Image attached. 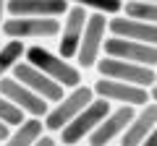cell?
I'll list each match as a JSON object with an SVG mask.
<instances>
[{"instance_id": "1", "label": "cell", "mask_w": 157, "mask_h": 146, "mask_svg": "<svg viewBox=\"0 0 157 146\" xmlns=\"http://www.w3.org/2000/svg\"><path fill=\"white\" fill-rule=\"evenodd\" d=\"M24 60H29L32 65H37L39 71H45L52 81H58V84L63 86V89H73V86L81 84V71H78L73 63H68L63 55H55V52H50L42 45L26 47Z\"/></svg>"}, {"instance_id": "2", "label": "cell", "mask_w": 157, "mask_h": 146, "mask_svg": "<svg viewBox=\"0 0 157 146\" xmlns=\"http://www.w3.org/2000/svg\"><path fill=\"white\" fill-rule=\"evenodd\" d=\"M92 99H94V89H92V86L78 84V86H73V89H68V94H63L58 102H52L50 110L45 112V118H42L45 130H60L63 125L71 123Z\"/></svg>"}, {"instance_id": "3", "label": "cell", "mask_w": 157, "mask_h": 146, "mask_svg": "<svg viewBox=\"0 0 157 146\" xmlns=\"http://www.w3.org/2000/svg\"><path fill=\"white\" fill-rule=\"evenodd\" d=\"M8 39H50L60 34V18L55 16H11L0 24Z\"/></svg>"}, {"instance_id": "4", "label": "cell", "mask_w": 157, "mask_h": 146, "mask_svg": "<svg viewBox=\"0 0 157 146\" xmlns=\"http://www.w3.org/2000/svg\"><path fill=\"white\" fill-rule=\"evenodd\" d=\"M94 68L105 78L128 81V84H136V86H147V89L157 84V71L149 65H141V63H131V60H121V57L105 55L94 63Z\"/></svg>"}, {"instance_id": "5", "label": "cell", "mask_w": 157, "mask_h": 146, "mask_svg": "<svg viewBox=\"0 0 157 146\" xmlns=\"http://www.w3.org/2000/svg\"><path fill=\"white\" fill-rule=\"evenodd\" d=\"M105 37H107V16L100 11H92L86 16V26H84V34H81V42H78V50H76V63L81 68H94V63L100 60Z\"/></svg>"}, {"instance_id": "6", "label": "cell", "mask_w": 157, "mask_h": 146, "mask_svg": "<svg viewBox=\"0 0 157 146\" xmlns=\"http://www.w3.org/2000/svg\"><path fill=\"white\" fill-rule=\"evenodd\" d=\"M107 112H110V102L107 99H102V97L100 99H92L71 123L58 130V133H60V141L63 144H78V141H84L86 136L102 123V118H105Z\"/></svg>"}, {"instance_id": "7", "label": "cell", "mask_w": 157, "mask_h": 146, "mask_svg": "<svg viewBox=\"0 0 157 146\" xmlns=\"http://www.w3.org/2000/svg\"><path fill=\"white\" fill-rule=\"evenodd\" d=\"M102 52L110 57H121V60L157 68V45H147V42H136V39H126V37L110 34V39L105 37V42H102Z\"/></svg>"}, {"instance_id": "8", "label": "cell", "mask_w": 157, "mask_h": 146, "mask_svg": "<svg viewBox=\"0 0 157 146\" xmlns=\"http://www.w3.org/2000/svg\"><path fill=\"white\" fill-rule=\"evenodd\" d=\"M11 73L16 76L18 81H21V84H26L32 91H37L42 99H47L50 104H52V102H58L63 94H66V89H63L58 81H52L45 71H39L37 65H32V63L24 60V57L16 63V65H13V71H11Z\"/></svg>"}, {"instance_id": "9", "label": "cell", "mask_w": 157, "mask_h": 146, "mask_svg": "<svg viewBox=\"0 0 157 146\" xmlns=\"http://www.w3.org/2000/svg\"><path fill=\"white\" fill-rule=\"evenodd\" d=\"M92 89H94L97 97H102V99H107V102H115V104L141 107V104L149 102V89H147V86L128 84V81H115V78H105V76H102Z\"/></svg>"}, {"instance_id": "10", "label": "cell", "mask_w": 157, "mask_h": 146, "mask_svg": "<svg viewBox=\"0 0 157 146\" xmlns=\"http://www.w3.org/2000/svg\"><path fill=\"white\" fill-rule=\"evenodd\" d=\"M0 91H3V94H6L24 115L45 118V112L50 110V102L42 99L37 91H32L26 84H21L16 76H3V78H0Z\"/></svg>"}, {"instance_id": "11", "label": "cell", "mask_w": 157, "mask_h": 146, "mask_svg": "<svg viewBox=\"0 0 157 146\" xmlns=\"http://www.w3.org/2000/svg\"><path fill=\"white\" fill-rule=\"evenodd\" d=\"M63 21H60V42H58V50L66 60L76 57V50H78V42H81V34H84V26H86V11L84 5H68V11L63 13Z\"/></svg>"}, {"instance_id": "12", "label": "cell", "mask_w": 157, "mask_h": 146, "mask_svg": "<svg viewBox=\"0 0 157 146\" xmlns=\"http://www.w3.org/2000/svg\"><path fill=\"white\" fill-rule=\"evenodd\" d=\"M134 112H136L134 104H121V107H115V110H110V112L102 118V123L86 136L89 144L92 146H105V144H110V141H115L118 136L126 130V125L131 123Z\"/></svg>"}, {"instance_id": "13", "label": "cell", "mask_w": 157, "mask_h": 146, "mask_svg": "<svg viewBox=\"0 0 157 146\" xmlns=\"http://www.w3.org/2000/svg\"><path fill=\"white\" fill-rule=\"evenodd\" d=\"M157 123V102H147V104H141V110H136L134 118H131V123L126 125V130L121 136H118V141L123 146H139L147 141V136H149V130L155 128Z\"/></svg>"}, {"instance_id": "14", "label": "cell", "mask_w": 157, "mask_h": 146, "mask_svg": "<svg viewBox=\"0 0 157 146\" xmlns=\"http://www.w3.org/2000/svg\"><path fill=\"white\" fill-rule=\"evenodd\" d=\"M107 31L115 34V37L157 45V24H149V21H139V18H128V16L115 13L113 18H107Z\"/></svg>"}, {"instance_id": "15", "label": "cell", "mask_w": 157, "mask_h": 146, "mask_svg": "<svg viewBox=\"0 0 157 146\" xmlns=\"http://www.w3.org/2000/svg\"><path fill=\"white\" fill-rule=\"evenodd\" d=\"M68 11V0H8V16H55L60 18Z\"/></svg>"}, {"instance_id": "16", "label": "cell", "mask_w": 157, "mask_h": 146, "mask_svg": "<svg viewBox=\"0 0 157 146\" xmlns=\"http://www.w3.org/2000/svg\"><path fill=\"white\" fill-rule=\"evenodd\" d=\"M13 128L16 130L6 138V144H13V146H32V144H37L39 136L45 133V123H42V118H37V115H26V118L18 125H13Z\"/></svg>"}, {"instance_id": "17", "label": "cell", "mask_w": 157, "mask_h": 146, "mask_svg": "<svg viewBox=\"0 0 157 146\" xmlns=\"http://www.w3.org/2000/svg\"><path fill=\"white\" fill-rule=\"evenodd\" d=\"M24 52H26L24 39H8L6 45H0V78L8 76V71H13V65L24 57Z\"/></svg>"}, {"instance_id": "18", "label": "cell", "mask_w": 157, "mask_h": 146, "mask_svg": "<svg viewBox=\"0 0 157 146\" xmlns=\"http://www.w3.org/2000/svg\"><path fill=\"white\" fill-rule=\"evenodd\" d=\"M123 13L128 18L157 24V3H152V0H126L123 3Z\"/></svg>"}, {"instance_id": "19", "label": "cell", "mask_w": 157, "mask_h": 146, "mask_svg": "<svg viewBox=\"0 0 157 146\" xmlns=\"http://www.w3.org/2000/svg\"><path fill=\"white\" fill-rule=\"evenodd\" d=\"M73 3L89 8V11H100L105 16H115L123 11V0H73Z\"/></svg>"}, {"instance_id": "20", "label": "cell", "mask_w": 157, "mask_h": 146, "mask_svg": "<svg viewBox=\"0 0 157 146\" xmlns=\"http://www.w3.org/2000/svg\"><path fill=\"white\" fill-rule=\"evenodd\" d=\"M24 118H26V115H24L21 110H18V107L13 104V102L3 94V91H0V120H3V123H8V125L13 128V125H18Z\"/></svg>"}, {"instance_id": "21", "label": "cell", "mask_w": 157, "mask_h": 146, "mask_svg": "<svg viewBox=\"0 0 157 146\" xmlns=\"http://www.w3.org/2000/svg\"><path fill=\"white\" fill-rule=\"evenodd\" d=\"M8 136H11V125H8V123H3V120H0V141H6Z\"/></svg>"}, {"instance_id": "22", "label": "cell", "mask_w": 157, "mask_h": 146, "mask_svg": "<svg viewBox=\"0 0 157 146\" xmlns=\"http://www.w3.org/2000/svg\"><path fill=\"white\" fill-rule=\"evenodd\" d=\"M144 144H149V146H157V123H155V128L149 130V136H147V141Z\"/></svg>"}, {"instance_id": "23", "label": "cell", "mask_w": 157, "mask_h": 146, "mask_svg": "<svg viewBox=\"0 0 157 146\" xmlns=\"http://www.w3.org/2000/svg\"><path fill=\"white\" fill-rule=\"evenodd\" d=\"M6 3H8V0H0V24L6 21Z\"/></svg>"}, {"instance_id": "24", "label": "cell", "mask_w": 157, "mask_h": 146, "mask_svg": "<svg viewBox=\"0 0 157 146\" xmlns=\"http://www.w3.org/2000/svg\"><path fill=\"white\" fill-rule=\"evenodd\" d=\"M149 89H152V91H149V99H152V102H157V84H155V86H149Z\"/></svg>"}, {"instance_id": "25", "label": "cell", "mask_w": 157, "mask_h": 146, "mask_svg": "<svg viewBox=\"0 0 157 146\" xmlns=\"http://www.w3.org/2000/svg\"><path fill=\"white\" fill-rule=\"evenodd\" d=\"M152 3H157V0H152Z\"/></svg>"}, {"instance_id": "26", "label": "cell", "mask_w": 157, "mask_h": 146, "mask_svg": "<svg viewBox=\"0 0 157 146\" xmlns=\"http://www.w3.org/2000/svg\"><path fill=\"white\" fill-rule=\"evenodd\" d=\"M0 45H3V42H0Z\"/></svg>"}]
</instances>
